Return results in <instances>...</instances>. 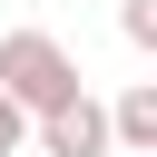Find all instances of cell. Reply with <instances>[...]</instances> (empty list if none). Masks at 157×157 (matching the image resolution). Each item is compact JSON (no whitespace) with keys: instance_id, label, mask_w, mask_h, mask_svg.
I'll return each mask as SVG.
<instances>
[{"instance_id":"1","label":"cell","mask_w":157,"mask_h":157,"mask_svg":"<svg viewBox=\"0 0 157 157\" xmlns=\"http://www.w3.org/2000/svg\"><path fill=\"white\" fill-rule=\"evenodd\" d=\"M88 78H78V59L49 39V29H0V98L20 108V118H49V108H69Z\"/></svg>"},{"instance_id":"2","label":"cell","mask_w":157,"mask_h":157,"mask_svg":"<svg viewBox=\"0 0 157 157\" xmlns=\"http://www.w3.org/2000/svg\"><path fill=\"white\" fill-rule=\"evenodd\" d=\"M29 147L39 157H108V108L78 88L69 108H49V118H29Z\"/></svg>"},{"instance_id":"3","label":"cell","mask_w":157,"mask_h":157,"mask_svg":"<svg viewBox=\"0 0 157 157\" xmlns=\"http://www.w3.org/2000/svg\"><path fill=\"white\" fill-rule=\"evenodd\" d=\"M108 108V147H128V157H157V78H128L118 98H98Z\"/></svg>"},{"instance_id":"4","label":"cell","mask_w":157,"mask_h":157,"mask_svg":"<svg viewBox=\"0 0 157 157\" xmlns=\"http://www.w3.org/2000/svg\"><path fill=\"white\" fill-rule=\"evenodd\" d=\"M118 29H128V49H157V0H118Z\"/></svg>"},{"instance_id":"5","label":"cell","mask_w":157,"mask_h":157,"mask_svg":"<svg viewBox=\"0 0 157 157\" xmlns=\"http://www.w3.org/2000/svg\"><path fill=\"white\" fill-rule=\"evenodd\" d=\"M20 147H29V118H20L10 98H0V157H20Z\"/></svg>"}]
</instances>
